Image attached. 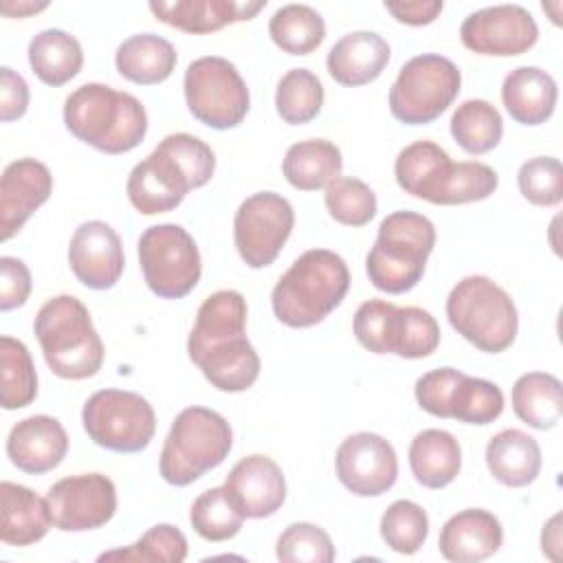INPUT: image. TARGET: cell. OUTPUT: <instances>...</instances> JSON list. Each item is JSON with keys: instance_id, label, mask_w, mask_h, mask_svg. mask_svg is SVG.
<instances>
[{"instance_id": "ab89813d", "label": "cell", "mask_w": 563, "mask_h": 563, "mask_svg": "<svg viewBox=\"0 0 563 563\" xmlns=\"http://www.w3.org/2000/svg\"><path fill=\"white\" fill-rule=\"evenodd\" d=\"M187 539L172 523L152 526L136 543L99 554V561H145V563H183L187 559Z\"/></svg>"}, {"instance_id": "7bdbcfd3", "label": "cell", "mask_w": 563, "mask_h": 563, "mask_svg": "<svg viewBox=\"0 0 563 563\" xmlns=\"http://www.w3.org/2000/svg\"><path fill=\"white\" fill-rule=\"evenodd\" d=\"M499 185L497 172L479 161L453 163L435 205H466L486 200Z\"/></svg>"}, {"instance_id": "7dc6e473", "label": "cell", "mask_w": 563, "mask_h": 563, "mask_svg": "<svg viewBox=\"0 0 563 563\" xmlns=\"http://www.w3.org/2000/svg\"><path fill=\"white\" fill-rule=\"evenodd\" d=\"M391 306L394 303L385 299H369L361 303L354 314V336L365 350L374 354H385V328Z\"/></svg>"}, {"instance_id": "2e32d148", "label": "cell", "mask_w": 563, "mask_h": 563, "mask_svg": "<svg viewBox=\"0 0 563 563\" xmlns=\"http://www.w3.org/2000/svg\"><path fill=\"white\" fill-rule=\"evenodd\" d=\"M334 464L339 482L358 497H378L398 479L394 446L372 431L347 435L336 449Z\"/></svg>"}, {"instance_id": "7c38bea8", "label": "cell", "mask_w": 563, "mask_h": 563, "mask_svg": "<svg viewBox=\"0 0 563 563\" xmlns=\"http://www.w3.org/2000/svg\"><path fill=\"white\" fill-rule=\"evenodd\" d=\"M183 88L194 119L213 130L240 125L251 106L246 81L229 59L218 55L194 59L185 70Z\"/></svg>"}, {"instance_id": "cb8c5ba5", "label": "cell", "mask_w": 563, "mask_h": 563, "mask_svg": "<svg viewBox=\"0 0 563 563\" xmlns=\"http://www.w3.org/2000/svg\"><path fill=\"white\" fill-rule=\"evenodd\" d=\"M51 526L53 517L44 497L22 484H0V541L4 545L24 548L37 543Z\"/></svg>"}, {"instance_id": "484cf974", "label": "cell", "mask_w": 563, "mask_h": 563, "mask_svg": "<svg viewBox=\"0 0 563 563\" xmlns=\"http://www.w3.org/2000/svg\"><path fill=\"white\" fill-rule=\"evenodd\" d=\"M451 167V156L438 143L416 141L398 152L394 176L405 194L435 205Z\"/></svg>"}, {"instance_id": "e0dca14e", "label": "cell", "mask_w": 563, "mask_h": 563, "mask_svg": "<svg viewBox=\"0 0 563 563\" xmlns=\"http://www.w3.org/2000/svg\"><path fill=\"white\" fill-rule=\"evenodd\" d=\"M68 264L73 275L92 290L112 288L125 266L119 233L103 220L79 224L68 244Z\"/></svg>"}, {"instance_id": "ac0fdd59", "label": "cell", "mask_w": 563, "mask_h": 563, "mask_svg": "<svg viewBox=\"0 0 563 563\" xmlns=\"http://www.w3.org/2000/svg\"><path fill=\"white\" fill-rule=\"evenodd\" d=\"M224 490L244 519L275 515L286 501V477L268 455H246L227 475Z\"/></svg>"}, {"instance_id": "d590c367", "label": "cell", "mask_w": 563, "mask_h": 563, "mask_svg": "<svg viewBox=\"0 0 563 563\" xmlns=\"http://www.w3.org/2000/svg\"><path fill=\"white\" fill-rule=\"evenodd\" d=\"M0 378L2 407L7 411L29 407L37 396V374L29 347L13 339L0 336Z\"/></svg>"}, {"instance_id": "4316f807", "label": "cell", "mask_w": 563, "mask_h": 563, "mask_svg": "<svg viewBox=\"0 0 563 563\" xmlns=\"http://www.w3.org/2000/svg\"><path fill=\"white\" fill-rule=\"evenodd\" d=\"M486 466L499 484L523 488L541 471L539 442L521 429H504L486 444Z\"/></svg>"}, {"instance_id": "277c9868", "label": "cell", "mask_w": 563, "mask_h": 563, "mask_svg": "<svg viewBox=\"0 0 563 563\" xmlns=\"http://www.w3.org/2000/svg\"><path fill=\"white\" fill-rule=\"evenodd\" d=\"M347 288L345 260L328 249H310L275 284L271 292L273 312L288 328H310L345 299Z\"/></svg>"}, {"instance_id": "44dd1931", "label": "cell", "mask_w": 563, "mask_h": 563, "mask_svg": "<svg viewBox=\"0 0 563 563\" xmlns=\"http://www.w3.org/2000/svg\"><path fill=\"white\" fill-rule=\"evenodd\" d=\"M504 541L499 519L484 508L455 512L440 530L438 548L446 561L477 563L493 556Z\"/></svg>"}, {"instance_id": "4fadbf2b", "label": "cell", "mask_w": 563, "mask_h": 563, "mask_svg": "<svg viewBox=\"0 0 563 563\" xmlns=\"http://www.w3.org/2000/svg\"><path fill=\"white\" fill-rule=\"evenodd\" d=\"M295 227L292 205L275 191H257L242 200L233 218V240L249 268L271 266Z\"/></svg>"}, {"instance_id": "f5cc1de1", "label": "cell", "mask_w": 563, "mask_h": 563, "mask_svg": "<svg viewBox=\"0 0 563 563\" xmlns=\"http://www.w3.org/2000/svg\"><path fill=\"white\" fill-rule=\"evenodd\" d=\"M48 7V2H2L0 4V11L7 15V18H24V15H31V13H37V11H44Z\"/></svg>"}, {"instance_id": "ee69618b", "label": "cell", "mask_w": 563, "mask_h": 563, "mask_svg": "<svg viewBox=\"0 0 563 563\" xmlns=\"http://www.w3.org/2000/svg\"><path fill=\"white\" fill-rule=\"evenodd\" d=\"M275 552L282 563H330L336 556L328 532L308 521L290 523L279 534Z\"/></svg>"}, {"instance_id": "5bb4252c", "label": "cell", "mask_w": 563, "mask_h": 563, "mask_svg": "<svg viewBox=\"0 0 563 563\" xmlns=\"http://www.w3.org/2000/svg\"><path fill=\"white\" fill-rule=\"evenodd\" d=\"M53 526L84 532L106 526L117 512L114 482L103 473H81L55 482L46 493Z\"/></svg>"}, {"instance_id": "8d00e7d4", "label": "cell", "mask_w": 563, "mask_h": 563, "mask_svg": "<svg viewBox=\"0 0 563 563\" xmlns=\"http://www.w3.org/2000/svg\"><path fill=\"white\" fill-rule=\"evenodd\" d=\"M323 106V86L308 68H290L275 92V110L288 125L310 123Z\"/></svg>"}, {"instance_id": "83f0119b", "label": "cell", "mask_w": 563, "mask_h": 563, "mask_svg": "<svg viewBox=\"0 0 563 563\" xmlns=\"http://www.w3.org/2000/svg\"><path fill=\"white\" fill-rule=\"evenodd\" d=\"M178 55L169 40L154 33H136L123 40L114 53L117 70L123 79L139 86L165 81L176 68Z\"/></svg>"}, {"instance_id": "ba28073f", "label": "cell", "mask_w": 563, "mask_h": 563, "mask_svg": "<svg viewBox=\"0 0 563 563\" xmlns=\"http://www.w3.org/2000/svg\"><path fill=\"white\" fill-rule=\"evenodd\" d=\"M446 317L457 334L486 354L508 350L519 330L512 297L484 275H468L451 288Z\"/></svg>"}, {"instance_id": "816d5d0a", "label": "cell", "mask_w": 563, "mask_h": 563, "mask_svg": "<svg viewBox=\"0 0 563 563\" xmlns=\"http://www.w3.org/2000/svg\"><path fill=\"white\" fill-rule=\"evenodd\" d=\"M541 550L548 559L559 561V550H561V515L559 512L543 526Z\"/></svg>"}, {"instance_id": "4dcf8cb0", "label": "cell", "mask_w": 563, "mask_h": 563, "mask_svg": "<svg viewBox=\"0 0 563 563\" xmlns=\"http://www.w3.org/2000/svg\"><path fill=\"white\" fill-rule=\"evenodd\" d=\"M29 64L37 79L46 86H64L79 75L84 51L75 35L62 29H44L29 42Z\"/></svg>"}, {"instance_id": "5b68a950", "label": "cell", "mask_w": 563, "mask_h": 563, "mask_svg": "<svg viewBox=\"0 0 563 563\" xmlns=\"http://www.w3.org/2000/svg\"><path fill=\"white\" fill-rule=\"evenodd\" d=\"M42 354L51 372L66 380L95 376L103 365V343L88 308L73 295L48 299L33 323Z\"/></svg>"}, {"instance_id": "e575fe53", "label": "cell", "mask_w": 563, "mask_h": 563, "mask_svg": "<svg viewBox=\"0 0 563 563\" xmlns=\"http://www.w3.org/2000/svg\"><path fill=\"white\" fill-rule=\"evenodd\" d=\"M504 121L499 110L486 99H466L451 117V136L455 143L473 154H486L499 145Z\"/></svg>"}, {"instance_id": "f35d334b", "label": "cell", "mask_w": 563, "mask_h": 563, "mask_svg": "<svg viewBox=\"0 0 563 563\" xmlns=\"http://www.w3.org/2000/svg\"><path fill=\"white\" fill-rule=\"evenodd\" d=\"M189 521L205 541H227L240 532L244 515L233 506L224 486H213L194 499Z\"/></svg>"}, {"instance_id": "7a4b0ae2", "label": "cell", "mask_w": 563, "mask_h": 563, "mask_svg": "<svg viewBox=\"0 0 563 563\" xmlns=\"http://www.w3.org/2000/svg\"><path fill=\"white\" fill-rule=\"evenodd\" d=\"M216 172L213 150L194 134H167L128 176L125 194L143 216L176 209L191 189L205 187Z\"/></svg>"}, {"instance_id": "f907efd6", "label": "cell", "mask_w": 563, "mask_h": 563, "mask_svg": "<svg viewBox=\"0 0 563 563\" xmlns=\"http://www.w3.org/2000/svg\"><path fill=\"white\" fill-rule=\"evenodd\" d=\"M385 9L402 24L424 26L442 13L440 0H413V2H385Z\"/></svg>"}, {"instance_id": "f546056e", "label": "cell", "mask_w": 563, "mask_h": 563, "mask_svg": "<svg viewBox=\"0 0 563 563\" xmlns=\"http://www.w3.org/2000/svg\"><path fill=\"white\" fill-rule=\"evenodd\" d=\"M341 150L325 139H308L288 147L282 172L299 191H317L341 176Z\"/></svg>"}, {"instance_id": "3957f363", "label": "cell", "mask_w": 563, "mask_h": 563, "mask_svg": "<svg viewBox=\"0 0 563 563\" xmlns=\"http://www.w3.org/2000/svg\"><path fill=\"white\" fill-rule=\"evenodd\" d=\"M64 123L75 139L106 154L130 152L147 134L143 103L130 92L95 81L66 97Z\"/></svg>"}, {"instance_id": "30bf717a", "label": "cell", "mask_w": 563, "mask_h": 563, "mask_svg": "<svg viewBox=\"0 0 563 563\" xmlns=\"http://www.w3.org/2000/svg\"><path fill=\"white\" fill-rule=\"evenodd\" d=\"M139 264L147 288L161 299H180L200 282L196 240L180 224H154L139 238Z\"/></svg>"}, {"instance_id": "6da1fadb", "label": "cell", "mask_w": 563, "mask_h": 563, "mask_svg": "<svg viewBox=\"0 0 563 563\" xmlns=\"http://www.w3.org/2000/svg\"><path fill=\"white\" fill-rule=\"evenodd\" d=\"M246 299L238 290L209 295L187 339V354L220 391H246L260 376V356L246 339Z\"/></svg>"}, {"instance_id": "8992f818", "label": "cell", "mask_w": 563, "mask_h": 563, "mask_svg": "<svg viewBox=\"0 0 563 563\" xmlns=\"http://www.w3.org/2000/svg\"><path fill=\"white\" fill-rule=\"evenodd\" d=\"M435 246L433 222L416 211H394L378 224L374 246L365 257V271L374 288L400 295L418 286L427 257Z\"/></svg>"}, {"instance_id": "ffe728a7", "label": "cell", "mask_w": 563, "mask_h": 563, "mask_svg": "<svg viewBox=\"0 0 563 563\" xmlns=\"http://www.w3.org/2000/svg\"><path fill=\"white\" fill-rule=\"evenodd\" d=\"M68 451V435L53 416H29L15 422L7 438V455L13 466L29 475H42L62 464Z\"/></svg>"}, {"instance_id": "7402d4cb", "label": "cell", "mask_w": 563, "mask_h": 563, "mask_svg": "<svg viewBox=\"0 0 563 563\" xmlns=\"http://www.w3.org/2000/svg\"><path fill=\"white\" fill-rule=\"evenodd\" d=\"M266 7V0L235 2V0H174L150 2V11L156 20L180 29L185 33L205 35L220 31L233 22L255 18Z\"/></svg>"}, {"instance_id": "f1b7e54d", "label": "cell", "mask_w": 563, "mask_h": 563, "mask_svg": "<svg viewBox=\"0 0 563 563\" xmlns=\"http://www.w3.org/2000/svg\"><path fill=\"white\" fill-rule=\"evenodd\" d=\"M409 466L424 488H444L462 468L460 442L444 429H424L409 444Z\"/></svg>"}, {"instance_id": "c3c4849f", "label": "cell", "mask_w": 563, "mask_h": 563, "mask_svg": "<svg viewBox=\"0 0 563 563\" xmlns=\"http://www.w3.org/2000/svg\"><path fill=\"white\" fill-rule=\"evenodd\" d=\"M31 271L18 257H0V310L9 312L26 303L31 295Z\"/></svg>"}, {"instance_id": "60d3db41", "label": "cell", "mask_w": 563, "mask_h": 563, "mask_svg": "<svg viewBox=\"0 0 563 563\" xmlns=\"http://www.w3.org/2000/svg\"><path fill=\"white\" fill-rule=\"evenodd\" d=\"M429 534L424 508L411 499H396L380 517V537L398 554H416Z\"/></svg>"}, {"instance_id": "8fae6325", "label": "cell", "mask_w": 563, "mask_h": 563, "mask_svg": "<svg viewBox=\"0 0 563 563\" xmlns=\"http://www.w3.org/2000/svg\"><path fill=\"white\" fill-rule=\"evenodd\" d=\"M81 422L88 438L114 453H139L147 449L156 431L152 405L136 391L99 389L84 409Z\"/></svg>"}, {"instance_id": "9a60e30c", "label": "cell", "mask_w": 563, "mask_h": 563, "mask_svg": "<svg viewBox=\"0 0 563 563\" xmlns=\"http://www.w3.org/2000/svg\"><path fill=\"white\" fill-rule=\"evenodd\" d=\"M460 40L477 55L515 57L537 44L539 26L521 4H495L464 18Z\"/></svg>"}, {"instance_id": "1f68e13d", "label": "cell", "mask_w": 563, "mask_h": 563, "mask_svg": "<svg viewBox=\"0 0 563 563\" xmlns=\"http://www.w3.org/2000/svg\"><path fill=\"white\" fill-rule=\"evenodd\" d=\"M510 400L515 416L539 431L556 427L563 416L561 380L548 372L521 374L512 385Z\"/></svg>"}, {"instance_id": "bcb514c9", "label": "cell", "mask_w": 563, "mask_h": 563, "mask_svg": "<svg viewBox=\"0 0 563 563\" xmlns=\"http://www.w3.org/2000/svg\"><path fill=\"white\" fill-rule=\"evenodd\" d=\"M460 374L462 372L453 367H438L422 374L413 387L420 409L435 418H449V398Z\"/></svg>"}, {"instance_id": "b9f144b4", "label": "cell", "mask_w": 563, "mask_h": 563, "mask_svg": "<svg viewBox=\"0 0 563 563\" xmlns=\"http://www.w3.org/2000/svg\"><path fill=\"white\" fill-rule=\"evenodd\" d=\"M328 213L345 227H363L376 216V194L354 176H339L325 187Z\"/></svg>"}, {"instance_id": "74e56055", "label": "cell", "mask_w": 563, "mask_h": 563, "mask_svg": "<svg viewBox=\"0 0 563 563\" xmlns=\"http://www.w3.org/2000/svg\"><path fill=\"white\" fill-rule=\"evenodd\" d=\"M504 411V394L499 385L460 374L451 398H449V418L466 424H490Z\"/></svg>"}, {"instance_id": "52a82bcc", "label": "cell", "mask_w": 563, "mask_h": 563, "mask_svg": "<svg viewBox=\"0 0 563 563\" xmlns=\"http://www.w3.org/2000/svg\"><path fill=\"white\" fill-rule=\"evenodd\" d=\"M233 446V431L224 416L207 407L183 409L163 442L158 468L167 484L189 486L220 466Z\"/></svg>"}, {"instance_id": "f6af8a7d", "label": "cell", "mask_w": 563, "mask_h": 563, "mask_svg": "<svg viewBox=\"0 0 563 563\" xmlns=\"http://www.w3.org/2000/svg\"><path fill=\"white\" fill-rule=\"evenodd\" d=\"M521 196L537 207H554L563 200V165L554 156H534L517 172Z\"/></svg>"}, {"instance_id": "d6a6232c", "label": "cell", "mask_w": 563, "mask_h": 563, "mask_svg": "<svg viewBox=\"0 0 563 563\" xmlns=\"http://www.w3.org/2000/svg\"><path fill=\"white\" fill-rule=\"evenodd\" d=\"M440 345V325L435 317L416 306H391L385 328V354L400 358H424Z\"/></svg>"}, {"instance_id": "836d02e7", "label": "cell", "mask_w": 563, "mask_h": 563, "mask_svg": "<svg viewBox=\"0 0 563 563\" xmlns=\"http://www.w3.org/2000/svg\"><path fill=\"white\" fill-rule=\"evenodd\" d=\"M268 35L288 55H310L325 40V22L308 4H284L268 20Z\"/></svg>"}, {"instance_id": "d4e9b609", "label": "cell", "mask_w": 563, "mask_h": 563, "mask_svg": "<svg viewBox=\"0 0 563 563\" xmlns=\"http://www.w3.org/2000/svg\"><path fill=\"white\" fill-rule=\"evenodd\" d=\"M559 88L550 73L537 66H519L504 77L501 101L521 125L545 123L556 106Z\"/></svg>"}, {"instance_id": "681fc988", "label": "cell", "mask_w": 563, "mask_h": 563, "mask_svg": "<svg viewBox=\"0 0 563 563\" xmlns=\"http://www.w3.org/2000/svg\"><path fill=\"white\" fill-rule=\"evenodd\" d=\"M29 108V86L20 73L9 66L0 68V119L18 121Z\"/></svg>"}, {"instance_id": "9c48e42d", "label": "cell", "mask_w": 563, "mask_h": 563, "mask_svg": "<svg viewBox=\"0 0 563 563\" xmlns=\"http://www.w3.org/2000/svg\"><path fill=\"white\" fill-rule=\"evenodd\" d=\"M460 86L462 73L449 57L416 55L402 64L389 88V110L407 125L431 123L455 101Z\"/></svg>"}, {"instance_id": "d6986e66", "label": "cell", "mask_w": 563, "mask_h": 563, "mask_svg": "<svg viewBox=\"0 0 563 563\" xmlns=\"http://www.w3.org/2000/svg\"><path fill=\"white\" fill-rule=\"evenodd\" d=\"M53 194L48 167L35 158L9 163L0 180V238L11 240Z\"/></svg>"}, {"instance_id": "603a6c76", "label": "cell", "mask_w": 563, "mask_h": 563, "mask_svg": "<svg viewBox=\"0 0 563 563\" xmlns=\"http://www.w3.org/2000/svg\"><path fill=\"white\" fill-rule=\"evenodd\" d=\"M389 57V44L378 33L352 31L330 48L325 66L336 84L354 88L378 79Z\"/></svg>"}]
</instances>
